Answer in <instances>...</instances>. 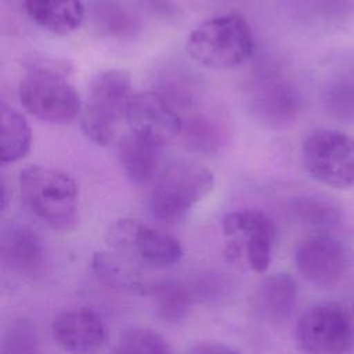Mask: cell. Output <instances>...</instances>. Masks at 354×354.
Masks as SVG:
<instances>
[{"mask_svg":"<svg viewBox=\"0 0 354 354\" xmlns=\"http://www.w3.org/2000/svg\"><path fill=\"white\" fill-rule=\"evenodd\" d=\"M303 163L318 183L335 188L354 187V137L333 129H318L303 142Z\"/></svg>","mask_w":354,"mask_h":354,"instance_id":"cell-6","label":"cell"},{"mask_svg":"<svg viewBox=\"0 0 354 354\" xmlns=\"http://www.w3.org/2000/svg\"><path fill=\"white\" fill-rule=\"evenodd\" d=\"M148 296L155 301L158 315L167 322H178L185 318L195 300V286L191 288L181 281L151 282Z\"/></svg>","mask_w":354,"mask_h":354,"instance_id":"cell-20","label":"cell"},{"mask_svg":"<svg viewBox=\"0 0 354 354\" xmlns=\"http://www.w3.org/2000/svg\"><path fill=\"white\" fill-rule=\"evenodd\" d=\"M324 104L329 115L343 122H354V72L337 76L329 83Z\"/></svg>","mask_w":354,"mask_h":354,"instance_id":"cell-24","label":"cell"},{"mask_svg":"<svg viewBox=\"0 0 354 354\" xmlns=\"http://www.w3.org/2000/svg\"><path fill=\"white\" fill-rule=\"evenodd\" d=\"M109 354H171L167 342L149 328H130L119 335Z\"/></svg>","mask_w":354,"mask_h":354,"instance_id":"cell-23","label":"cell"},{"mask_svg":"<svg viewBox=\"0 0 354 354\" xmlns=\"http://www.w3.org/2000/svg\"><path fill=\"white\" fill-rule=\"evenodd\" d=\"M214 187V174L205 165L178 160L162 170L153 180L148 207L163 223H178Z\"/></svg>","mask_w":354,"mask_h":354,"instance_id":"cell-5","label":"cell"},{"mask_svg":"<svg viewBox=\"0 0 354 354\" xmlns=\"http://www.w3.org/2000/svg\"><path fill=\"white\" fill-rule=\"evenodd\" d=\"M248 105L253 118L263 126L283 129L299 116L301 97L283 76L275 72H263L250 83Z\"/></svg>","mask_w":354,"mask_h":354,"instance_id":"cell-10","label":"cell"},{"mask_svg":"<svg viewBox=\"0 0 354 354\" xmlns=\"http://www.w3.org/2000/svg\"><path fill=\"white\" fill-rule=\"evenodd\" d=\"M18 185L22 202L37 220L57 231L75 228L79 220V188L71 174L30 165L21 170Z\"/></svg>","mask_w":354,"mask_h":354,"instance_id":"cell-1","label":"cell"},{"mask_svg":"<svg viewBox=\"0 0 354 354\" xmlns=\"http://www.w3.org/2000/svg\"><path fill=\"white\" fill-rule=\"evenodd\" d=\"M18 97L30 116L50 124L73 122L83 105L66 72L53 64L29 68L19 82Z\"/></svg>","mask_w":354,"mask_h":354,"instance_id":"cell-3","label":"cell"},{"mask_svg":"<svg viewBox=\"0 0 354 354\" xmlns=\"http://www.w3.org/2000/svg\"><path fill=\"white\" fill-rule=\"evenodd\" d=\"M296 282L290 275L283 272L266 278L254 296L259 313L272 322H281L289 318L296 307Z\"/></svg>","mask_w":354,"mask_h":354,"instance_id":"cell-17","label":"cell"},{"mask_svg":"<svg viewBox=\"0 0 354 354\" xmlns=\"http://www.w3.org/2000/svg\"><path fill=\"white\" fill-rule=\"evenodd\" d=\"M0 354H40L35 324L26 318L8 322L1 336Z\"/></svg>","mask_w":354,"mask_h":354,"instance_id":"cell-25","label":"cell"},{"mask_svg":"<svg viewBox=\"0 0 354 354\" xmlns=\"http://www.w3.org/2000/svg\"><path fill=\"white\" fill-rule=\"evenodd\" d=\"M187 144L201 152H213L221 147L224 127L207 113H194L183 119V133Z\"/></svg>","mask_w":354,"mask_h":354,"instance_id":"cell-21","label":"cell"},{"mask_svg":"<svg viewBox=\"0 0 354 354\" xmlns=\"http://www.w3.org/2000/svg\"><path fill=\"white\" fill-rule=\"evenodd\" d=\"M51 332L57 344L73 354H94L106 337L102 318L84 307L59 313L53 319Z\"/></svg>","mask_w":354,"mask_h":354,"instance_id":"cell-13","label":"cell"},{"mask_svg":"<svg viewBox=\"0 0 354 354\" xmlns=\"http://www.w3.org/2000/svg\"><path fill=\"white\" fill-rule=\"evenodd\" d=\"M290 209L300 223L318 230L335 227L340 220L339 207L333 202L319 196L306 195L295 198Z\"/></svg>","mask_w":354,"mask_h":354,"instance_id":"cell-22","label":"cell"},{"mask_svg":"<svg viewBox=\"0 0 354 354\" xmlns=\"http://www.w3.org/2000/svg\"><path fill=\"white\" fill-rule=\"evenodd\" d=\"M0 257L6 270L24 278L40 275L46 263L40 238L32 228L19 223H11L3 227Z\"/></svg>","mask_w":354,"mask_h":354,"instance_id":"cell-14","label":"cell"},{"mask_svg":"<svg viewBox=\"0 0 354 354\" xmlns=\"http://www.w3.org/2000/svg\"><path fill=\"white\" fill-rule=\"evenodd\" d=\"M295 263L306 281L318 288H329L343 277L347 254L340 241L326 232H317L297 245Z\"/></svg>","mask_w":354,"mask_h":354,"instance_id":"cell-12","label":"cell"},{"mask_svg":"<svg viewBox=\"0 0 354 354\" xmlns=\"http://www.w3.org/2000/svg\"><path fill=\"white\" fill-rule=\"evenodd\" d=\"M187 51L198 64L225 71L243 65L254 51V39L248 21L235 12L205 19L187 39Z\"/></svg>","mask_w":354,"mask_h":354,"instance_id":"cell-2","label":"cell"},{"mask_svg":"<svg viewBox=\"0 0 354 354\" xmlns=\"http://www.w3.org/2000/svg\"><path fill=\"white\" fill-rule=\"evenodd\" d=\"M187 354H241L238 350L217 342H199L189 347Z\"/></svg>","mask_w":354,"mask_h":354,"instance_id":"cell-26","label":"cell"},{"mask_svg":"<svg viewBox=\"0 0 354 354\" xmlns=\"http://www.w3.org/2000/svg\"><path fill=\"white\" fill-rule=\"evenodd\" d=\"M24 4L37 26L58 36L73 33L84 19L82 0H24Z\"/></svg>","mask_w":354,"mask_h":354,"instance_id":"cell-15","label":"cell"},{"mask_svg":"<svg viewBox=\"0 0 354 354\" xmlns=\"http://www.w3.org/2000/svg\"><path fill=\"white\" fill-rule=\"evenodd\" d=\"M223 234L227 239L225 257L231 261L246 259L256 272L267 271L275 241L272 220L256 209L230 212L223 218Z\"/></svg>","mask_w":354,"mask_h":354,"instance_id":"cell-7","label":"cell"},{"mask_svg":"<svg viewBox=\"0 0 354 354\" xmlns=\"http://www.w3.org/2000/svg\"><path fill=\"white\" fill-rule=\"evenodd\" d=\"M1 144L0 156L3 165L24 159L32 147V130L26 118L14 106L1 101Z\"/></svg>","mask_w":354,"mask_h":354,"instance_id":"cell-18","label":"cell"},{"mask_svg":"<svg viewBox=\"0 0 354 354\" xmlns=\"http://www.w3.org/2000/svg\"><path fill=\"white\" fill-rule=\"evenodd\" d=\"M131 97V77L126 71L106 69L97 73L90 82L80 112L84 137L95 145H109L122 119L126 120Z\"/></svg>","mask_w":354,"mask_h":354,"instance_id":"cell-4","label":"cell"},{"mask_svg":"<svg viewBox=\"0 0 354 354\" xmlns=\"http://www.w3.org/2000/svg\"><path fill=\"white\" fill-rule=\"evenodd\" d=\"M353 339L351 318L337 303L315 304L296 324V342L306 354H347Z\"/></svg>","mask_w":354,"mask_h":354,"instance_id":"cell-8","label":"cell"},{"mask_svg":"<svg viewBox=\"0 0 354 354\" xmlns=\"http://www.w3.org/2000/svg\"><path fill=\"white\" fill-rule=\"evenodd\" d=\"M91 270L98 281L108 288L148 296L151 282L141 279L129 266L112 253H95L91 259Z\"/></svg>","mask_w":354,"mask_h":354,"instance_id":"cell-19","label":"cell"},{"mask_svg":"<svg viewBox=\"0 0 354 354\" xmlns=\"http://www.w3.org/2000/svg\"><path fill=\"white\" fill-rule=\"evenodd\" d=\"M106 239L119 253L134 256L152 267H170L183 257L177 238L137 220L115 221L108 230Z\"/></svg>","mask_w":354,"mask_h":354,"instance_id":"cell-9","label":"cell"},{"mask_svg":"<svg viewBox=\"0 0 354 354\" xmlns=\"http://www.w3.org/2000/svg\"><path fill=\"white\" fill-rule=\"evenodd\" d=\"M126 122L133 134L160 147L170 144L183 133V120L177 109L155 91L133 94Z\"/></svg>","mask_w":354,"mask_h":354,"instance_id":"cell-11","label":"cell"},{"mask_svg":"<svg viewBox=\"0 0 354 354\" xmlns=\"http://www.w3.org/2000/svg\"><path fill=\"white\" fill-rule=\"evenodd\" d=\"M160 145L131 131L119 141L118 155L124 174L134 184H147L156 178L160 165Z\"/></svg>","mask_w":354,"mask_h":354,"instance_id":"cell-16","label":"cell"}]
</instances>
